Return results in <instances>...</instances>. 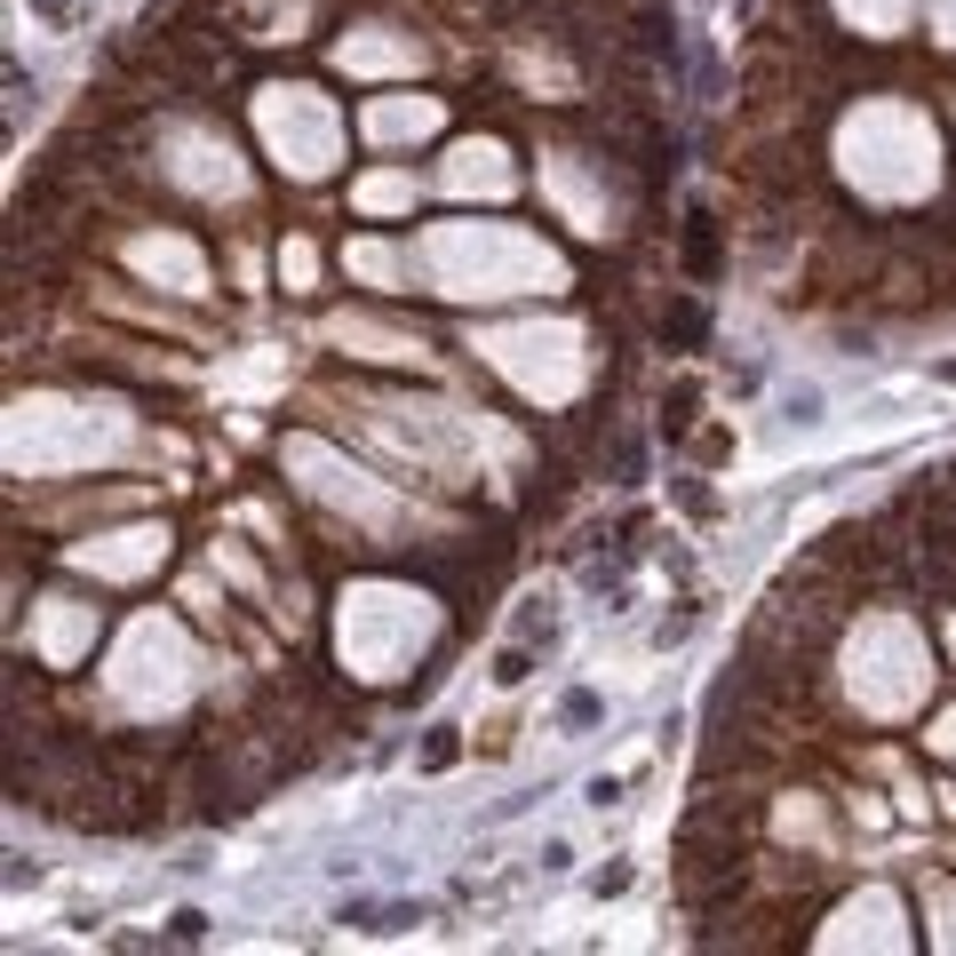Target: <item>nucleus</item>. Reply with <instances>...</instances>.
<instances>
[{
    "label": "nucleus",
    "instance_id": "f257e3e1",
    "mask_svg": "<svg viewBox=\"0 0 956 956\" xmlns=\"http://www.w3.org/2000/svg\"><path fill=\"white\" fill-rule=\"evenodd\" d=\"M701 948H956V455L766 582L678 829Z\"/></svg>",
    "mask_w": 956,
    "mask_h": 956
},
{
    "label": "nucleus",
    "instance_id": "7ed1b4c3",
    "mask_svg": "<svg viewBox=\"0 0 956 956\" xmlns=\"http://www.w3.org/2000/svg\"><path fill=\"white\" fill-rule=\"evenodd\" d=\"M693 398H701L693 383H678V391L662 398V431H686V423H693Z\"/></svg>",
    "mask_w": 956,
    "mask_h": 956
},
{
    "label": "nucleus",
    "instance_id": "20e7f679",
    "mask_svg": "<svg viewBox=\"0 0 956 956\" xmlns=\"http://www.w3.org/2000/svg\"><path fill=\"white\" fill-rule=\"evenodd\" d=\"M423 766L438 773V766H455V726H431V741H423Z\"/></svg>",
    "mask_w": 956,
    "mask_h": 956
},
{
    "label": "nucleus",
    "instance_id": "f03ea898",
    "mask_svg": "<svg viewBox=\"0 0 956 956\" xmlns=\"http://www.w3.org/2000/svg\"><path fill=\"white\" fill-rule=\"evenodd\" d=\"M686 272H693L701 287L718 279V216H710V208H693V216H686Z\"/></svg>",
    "mask_w": 956,
    "mask_h": 956
}]
</instances>
